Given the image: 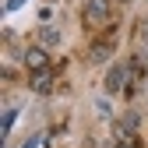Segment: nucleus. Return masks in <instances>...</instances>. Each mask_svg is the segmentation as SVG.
<instances>
[{
	"mask_svg": "<svg viewBox=\"0 0 148 148\" xmlns=\"http://www.w3.org/2000/svg\"><path fill=\"white\" fill-rule=\"evenodd\" d=\"M25 67H28V71H46V67H49L46 46H28V49H25Z\"/></svg>",
	"mask_w": 148,
	"mask_h": 148,
	"instance_id": "4",
	"label": "nucleus"
},
{
	"mask_svg": "<svg viewBox=\"0 0 148 148\" xmlns=\"http://www.w3.org/2000/svg\"><path fill=\"white\" fill-rule=\"evenodd\" d=\"M14 116H18V109H7V113H4V134H11V123H14Z\"/></svg>",
	"mask_w": 148,
	"mask_h": 148,
	"instance_id": "7",
	"label": "nucleus"
},
{
	"mask_svg": "<svg viewBox=\"0 0 148 148\" xmlns=\"http://www.w3.org/2000/svg\"><path fill=\"white\" fill-rule=\"evenodd\" d=\"M127 78H131V67H127V64H113V67H109L106 71V92H109V95H116V92H123L127 88Z\"/></svg>",
	"mask_w": 148,
	"mask_h": 148,
	"instance_id": "2",
	"label": "nucleus"
},
{
	"mask_svg": "<svg viewBox=\"0 0 148 148\" xmlns=\"http://www.w3.org/2000/svg\"><path fill=\"white\" fill-rule=\"evenodd\" d=\"M145 42H148V28H145Z\"/></svg>",
	"mask_w": 148,
	"mask_h": 148,
	"instance_id": "8",
	"label": "nucleus"
},
{
	"mask_svg": "<svg viewBox=\"0 0 148 148\" xmlns=\"http://www.w3.org/2000/svg\"><path fill=\"white\" fill-rule=\"evenodd\" d=\"M53 81H57L53 67H46V71H28V88H32V92H39V95L53 92Z\"/></svg>",
	"mask_w": 148,
	"mask_h": 148,
	"instance_id": "3",
	"label": "nucleus"
},
{
	"mask_svg": "<svg viewBox=\"0 0 148 148\" xmlns=\"http://www.w3.org/2000/svg\"><path fill=\"white\" fill-rule=\"evenodd\" d=\"M109 49H113V39H99L95 46H92V60H106Z\"/></svg>",
	"mask_w": 148,
	"mask_h": 148,
	"instance_id": "5",
	"label": "nucleus"
},
{
	"mask_svg": "<svg viewBox=\"0 0 148 148\" xmlns=\"http://www.w3.org/2000/svg\"><path fill=\"white\" fill-rule=\"evenodd\" d=\"M39 39H42V46H57V42H60V32H57V28H42Z\"/></svg>",
	"mask_w": 148,
	"mask_h": 148,
	"instance_id": "6",
	"label": "nucleus"
},
{
	"mask_svg": "<svg viewBox=\"0 0 148 148\" xmlns=\"http://www.w3.org/2000/svg\"><path fill=\"white\" fill-rule=\"evenodd\" d=\"M81 18H85V28H106L109 25V18H113V4L109 0H85V11H81Z\"/></svg>",
	"mask_w": 148,
	"mask_h": 148,
	"instance_id": "1",
	"label": "nucleus"
}]
</instances>
